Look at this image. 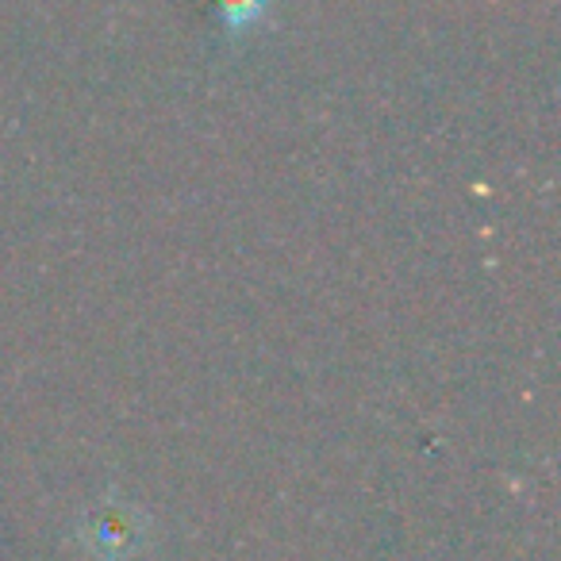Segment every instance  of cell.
<instances>
[{"mask_svg": "<svg viewBox=\"0 0 561 561\" xmlns=\"http://www.w3.org/2000/svg\"><path fill=\"white\" fill-rule=\"evenodd\" d=\"M270 4L273 0H216L219 20H224L231 35H242L254 24H262V16L270 12Z\"/></svg>", "mask_w": 561, "mask_h": 561, "instance_id": "6da1fadb", "label": "cell"}]
</instances>
